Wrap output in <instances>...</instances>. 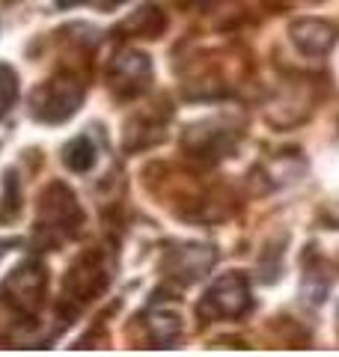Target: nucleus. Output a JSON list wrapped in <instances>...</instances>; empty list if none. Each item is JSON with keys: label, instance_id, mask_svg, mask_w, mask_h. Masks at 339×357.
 Wrapping results in <instances>:
<instances>
[{"label": "nucleus", "instance_id": "nucleus-1", "mask_svg": "<svg viewBox=\"0 0 339 357\" xmlns=\"http://www.w3.org/2000/svg\"><path fill=\"white\" fill-rule=\"evenodd\" d=\"M84 227V208L69 185L51 182L39 197L36 227H33V244L42 250H54L72 241Z\"/></svg>", "mask_w": 339, "mask_h": 357}, {"label": "nucleus", "instance_id": "nucleus-2", "mask_svg": "<svg viewBox=\"0 0 339 357\" xmlns=\"http://www.w3.org/2000/svg\"><path fill=\"white\" fill-rule=\"evenodd\" d=\"M107 286H110V265H107L105 250H86L66 271L63 298L56 310H63V319H75L89 301L105 295Z\"/></svg>", "mask_w": 339, "mask_h": 357}, {"label": "nucleus", "instance_id": "nucleus-3", "mask_svg": "<svg viewBox=\"0 0 339 357\" xmlns=\"http://www.w3.org/2000/svg\"><path fill=\"white\" fill-rule=\"evenodd\" d=\"M84 96H86L84 77L63 69L51 75L48 81L36 84V89L30 93V116L42 122V126H60V122L77 114Z\"/></svg>", "mask_w": 339, "mask_h": 357}, {"label": "nucleus", "instance_id": "nucleus-4", "mask_svg": "<svg viewBox=\"0 0 339 357\" xmlns=\"http://www.w3.org/2000/svg\"><path fill=\"white\" fill-rule=\"evenodd\" d=\"M45 295H48V271L39 259L18 262L9 277L0 283V301L13 307L18 316L33 319L42 307Z\"/></svg>", "mask_w": 339, "mask_h": 357}, {"label": "nucleus", "instance_id": "nucleus-5", "mask_svg": "<svg viewBox=\"0 0 339 357\" xmlns=\"http://www.w3.org/2000/svg\"><path fill=\"white\" fill-rule=\"evenodd\" d=\"M253 307L250 301V280L241 271H229L218 277L206 295L199 298L197 316L199 321H223V319H241Z\"/></svg>", "mask_w": 339, "mask_h": 357}, {"label": "nucleus", "instance_id": "nucleus-6", "mask_svg": "<svg viewBox=\"0 0 339 357\" xmlns=\"http://www.w3.org/2000/svg\"><path fill=\"white\" fill-rule=\"evenodd\" d=\"M239 143H241V131L223 119H202L182 134L185 155L199 164H218L229 158L239 149Z\"/></svg>", "mask_w": 339, "mask_h": 357}, {"label": "nucleus", "instance_id": "nucleus-7", "mask_svg": "<svg viewBox=\"0 0 339 357\" xmlns=\"http://www.w3.org/2000/svg\"><path fill=\"white\" fill-rule=\"evenodd\" d=\"M105 81H107V89L119 98V102L137 98L152 84V60L146 57L143 51L119 48L107 63Z\"/></svg>", "mask_w": 339, "mask_h": 357}, {"label": "nucleus", "instance_id": "nucleus-8", "mask_svg": "<svg viewBox=\"0 0 339 357\" xmlns=\"http://www.w3.org/2000/svg\"><path fill=\"white\" fill-rule=\"evenodd\" d=\"M218 262V250L211 244H202V241H182V244H173L167 248L161 256V271L170 280H176L179 286H190L209 277V271Z\"/></svg>", "mask_w": 339, "mask_h": 357}, {"label": "nucleus", "instance_id": "nucleus-9", "mask_svg": "<svg viewBox=\"0 0 339 357\" xmlns=\"http://www.w3.org/2000/svg\"><path fill=\"white\" fill-rule=\"evenodd\" d=\"M289 33H292L295 48L301 54H307V57H322L336 42V30L322 18H298L295 24L289 27Z\"/></svg>", "mask_w": 339, "mask_h": 357}, {"label": "nucleus", "instance_id": "nucleus-10", "mask_svg": "<svg viewBox=\"0 0 339 357\" xmlns=\"http://www.w3.org/2000/svg\"><path fill=\"white\" fill-rule=\"evenodd\" d=\"M167 119H170V110H149L137 119L128 122V131H126V149L128 152H137V149H149L155 143H161L167 137Z\"/></svg>", "mask_w": 339, "mask_h": 357}, {"label": "nucleus", "instance_id": "nucleus-11", "mask_svg": "<svg viewBox=\"0 0 339 357\" xmlns=\"http://www.w3.org/2000/svg\"><path fill=\"white\" fill-rule=\"evenodd\" d=\"M167 30V15L161 13V6L149 0V3L137 6L134 13L116 27L119 36H140V39H158Z\"/></svg>", "mask_w": 339, "mask_h": 357}, {"label": "nucleus", "instance_id": "nucleus-12", "mask_svg": "<svg viewBox=\"0 0 339 357\" xmlns=\"http://www.w3.org/2000/svg\"><path fill=\"white\" fill-rule=\"evenodd\" d=\"M327 292H331V274L324 271V262L312 253V248L303 253V280H301V295L310 304H324Z\"/></svg>", "mask_w": 339, "mask_h": 357}, {"label": "nucleus", "instance_id": "nucleus-13", "mask_svg": "<svg viewBox=\"0 0 339 357\" xmlns=\"http://www.w3.org/2000/svg\"><path fill=\"white\" fill-rule=\"evenodd\" d=\"M146 325H149L152 340L161 349H173L182 340V316L173 307H152L149 316H146Z\"/></svg>", "mask_w": 339, "mask_h": 357}, {"label": "nucleus", "instance_id": "nucleus-14", "mask_svg": "<svg viewBox=\"0 0 339 357\" xmlns=\"http://www.w3.org/2000/svg\"><path fill=\"white\" fill-rule=\"evenodd\" d=\"M98 161V149L89 134H77L63 146V164L69 167L72 173H89Z\"/></svg>", "mask_w": 339, "mask_h": 357}, {"label": "nucleus", "instance_id": "nucleus-15", "mask_svg": "<svg viewBox=\"0 0 339 357\" xmlns=\"http://www.w3.org/2000/svg\"><path fill=\"white\" fill-rule=\"evenodd\" d=\"M262 173L268 178V188H280L289 185L303 173V161L295 158V155H282V158H274L268 167H262Z\"/></svg>", "mask_w": 339, "mask_h": 357}, {"label": "nucleus", "instance_id": "nucleus-16", "mask_svg": "<svg viewBox=\"0 0 339 357\" xmlns=\"http://www.w3.org/2000/svg\"><path fill=\"white\" fill-rule=\"evenodd\" d=\"M15 98H18V72L9 63H0V119L9 114Z\"/></svg>", "mask_w": 339, "mask_h": 357}, {"label": "nucleus", "instance_id": "nucleus-17", "mask_svg": "<svg viewBox=\"0 0 339 357\" xmlns=\"http://www.w3.org/2000/svg\"><path fill=\"white\" fill-rule=\"evenodd\" d=\"M81 3H89V6H96V9H116V6L126 3V0H56V6H60V9L81 6Z\"/></svg>", "mask_w": 339, "mask_h": 357}, {"label": "nucleus", "instance_id": "nucleus-18", "mask_svg": "<svg viewBox=\"0 0 339 357\" xmlns=\"http://www.w3.org/2000/svg\"><path fill=\"white\" fill-rule=\"evenodd\" d=\"M322 220H324V227H327V229H339V199L322 211Z\"/></svg>", "mask_w": 339, "mask_h": 357}, {"label": "nucleus", "instance_id": "nucleus-19", "mask_svg": "<svg viewBox=\"0 0 339 357\" xmlns=\"http://www.w3.org/2000/svg\"><path fill=\"white\" fill-rule=\"evenodd\" d=\"M9 248H13V241H0V259H3V253H6Z\"/></svg>", "mask_w": 339, "mask_h": 357}, {"label": "nucleus", "instance_id": "nucleus-20", "mask_svg": "<svg viewBox=\"0 0 339 357\" xmlns=\"http://www.w3.org/2000/svg\"><path fill=\"white\" fill-rule=\"evenodd\" d=\"M336 321H339V307H336Z\"/></svg>", "mask_w": 339, "mask_h": 357}, {"label": "nucleus", "instance_id": "nucleus-21", "mask_svg": "<svg viewBox=\"0 0 339 357\" xmlns=\"http://www.w3.org/2000/svg\"><path fill=\"white\" fill-rule=\"evenodd\" d=\"M13 3H15V0H13Z\"/></svg>", "mask_w": 339, "mask_h": 357}]
</instances>
